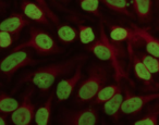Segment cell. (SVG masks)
<instances>
[{
	"label": "cell",
	"mask_w": 159,
	"mask_h": 125,
	"mask_svg": "<svg viewBox=\"0 0 159 125\" xmlns=\"http://www.w3.org/2000/svg\"><path fill=\"white\" fill-rule=\"evenodd\" d=\"M121 92V87L119 84L116 85H108L102 87L99 92H97V95L94 98L93 103L94 105H99V103H105L106 101H108L110 98H112L117 92Z\"/></svg>",
	"instance_id": "cell-19"
},
{
	"label": "cell",
	"mask_w": 159,
	"mask_h": 125,
	"mask_svg": "<svg viewBox=\"0 0 159 125\" xmlns=\"http://www.w3.org/2000/svg\"><path fill=\"white\" fill-rule=\"evenodd\" d=\"M156 1V8H157V10H158V12H159V0H155Z\"/></svg>",
	"instance_id": "cell-30"
},
{
	"label": "cell",
	"mask_w": 159,
	"mask_h": 125,
	"mask_svg": "<svg viewBox=\"0 0 159 125\" xmlns=\"http://www.w3.org/2000/svg\"><path fill=\"white\" fill-rule=\"evenodd\" d=\"M124 98H125V96H123L122 92H117L112 98H110L108 101H106L104 103V107H102L104 112L107 115L111 116V118H113L117 121L119 118V112L121 110Z\"/></svg>",
	"instance_id": "cell-16"
},
{
	"label": "cell",
	"mask_w": 159,
	"mask_h": 125,
	"mask_svg": "<svg viewBox=\"0 0 159 125\" xmlns=\"http://www.w3.org/2000/svg\"><path fill=\"white\" fill-rule=\"evenodd\" d=\"M21 10L23 14L32 21H35L43 25H49V18L36 2H32L30 0H23L21 3Z\"/></svg>",
	"instance_id": "cell-11"
},
{
	"label": "cell",
	"mask_w": 159,
	"mask_h": 125,
	"mask_svg": "<svg viewBox=\"0 0 159 125\" xmlns=\"http://www.w3.org/2000/svg\"><path fill=\"white\" fill-rule=\"evenodd\" d=\"M105 39H106L107 45L109 46L110 51H111L110 62H111V65H112L113 70H115V79H116V82H118V83H119L121 79L124 78V79H128V81L130 82L132 85H134V84H133V82L130 79V77H129L128 73L124 71L123 66H122V63L120 62V60H119V57L123 56V51L121 50V47L112 44V42L109 40V38L107 37L106 34H105Z\"/></svg>",
	"instance_id": "cell-10"
},
{
	"label": "cell",
	"mask_w": 159,
	"mask_h": 125,
	"mask_svg": "<svg viewBox=\"0 0 159 125\" xmlns=\"http://www.w3.org/2000/svg\"><path fill=\"white\" fill-rule=\"evenodd\" d=\"M158 99L159 92L147 95H133L129 90V88H125V98L122 103L121 111L122 113L128 114V115H135L142 111L144 105L154 100H158Z\"/></svg>",
	"instance_id": "cell-6"
},
{
	"label": "cell",
	"mask_w": 159,
	"mask_h": 125,
	"mask_svg": "<svg viewBox=\"0 0 159 125\" xmlns=\"http://www.w3.org/2000/svg\"><path fill=\"white\" fill-rule=\"evenodd\" d=\"M13 37L14 36L11 33H9V32L1 31L0 32V47L2 49L9 48L14 40Z\"/></svg>",
	"instance_id": "cell-27"
},
{
	"label": "cell",
	"mask_w": 159,
	"mask_h": 125,
	"mask_svg": "<svg viewBox=\"0 0 159 125\" xmlns=\"http://www.w3.org/2000/svg\"><path fill=\"white\" fill-rule=\"evenodd\" d=\"M34 89L29 87L23 96V100L16 111L12 112L11 121L16 125H29L35 118V108L32 103V95Z\"/></svg>",
	"instance_id": "cell-7"
},
{
	"label": "cell",
	"mask_w": 159,
	"mask_h": 125,
	"mask_svg": "<svg viewBox=\"0 0 159 125\" xmlns=\"http://www.w3.org/2000/svg\"><path fill=\"white\" fill-rule=\"evenodd\" d=\"M51 109H52V95L47 99V101L36 111L35 123L37 125H47L50 118Z\"/></svg>",
	"instance_id": "cell-18"
},
{
	"label": "cell",
	"mask_w": 159,
	"mask_h": 125,
	"mask_svg": "<svg viewBox=\"0 0 159 125\" xmlns=\"http://www.w3.org/2000/svg\"><path fill=\"white\" fill-rule=\"evenodd\" d=\"M141 42H143V40L137 35L134 39H131L128 42V53H129V58H130V62L132 63L133 70H134L135 76L139 79H141L149 90L159 89V84L155 83L154 78H152V73L149 72V70L146 68V65L143 63L141 58L135 55L134 50H133V46H134V45L141 44Z\"/></svg>",
	"instance_id": "cell-4"
},
{
	"label": "cell",
	"mask_w": 159,
	"mask_h": 125,
	"mask_svg": "<svg viewBox=\"0 0 159 125\" xmlns=\"http://www.w3.org/2000/svg\"><path fill=\"white\" fill-rule=\"evenodd\" d=\"M37 61L34 60L27 51H12L11 55L7 56L1 62V72L8 79H10L19 69L27 65H35Z\"/></svg>",
	"instance_id": "cell-5"
},
{
	"label": "cell",
	"mask_w": 159,
	"mask_h": 125,
	"mask_svg": "<svg viewBox=\"0 0 159 125\" xmlns=\"http://www.w3.org/2000/svg\"><path fill=\"white\" fill-rule=\"evenodd\" d=\"M58 1H61V2H66L68 0H58Z\"/></svg>",
	"instance_id": "cell-31"
},
{
	"label": "cell",
	"mask_w": 159,
	"mask_h": 125,
	"mask_svg": "<svg viewBox=\"0 0 159 125\" xmlns=\"http://www.w3.org/2000/svg\"><path fill=\"white\" fill-rule=\"evenodd\" d=\"M131 27L134 31V33L143 40L145 44L146 50L149 55L154 56V57L159 58V39L152 35L147 29L139 27L135 24H131Z\"/></svg>",
	"instance_id": "cell-14"
},
{
	"label": "cell",
	"mask_w": 159,
	"mask_h": 125,
	"mask_svg": "<svg viewBox=\"0 0 159 125\" xmlns=\"http://www.w3.org/2000/svg\"><path fill=\"white\" fill-rule=\"evenodd\" d=\"M105 27L104 24L100 23V39L96 40L93 45H89L86 47L89 51H91L95 57H97L99 60L102 61H108L111 59V51L109 46L107 45L106 39H105Z\"/></svg>",
	"instance_id": "cell-13"
},
{
	"label": "cell",
	"mask_w": 159,
	"mask_h": 125,
	"mask_svg": "<svg viewBox=\"0 0 159 125\" xmlns=\"http://www.w3.org/2000/svg\"><path fill=\"white\" fill-rule=\"evenodd\" d=\"M143 63L146 65V68L149 70L150 73H159V60L157 57H154L152 55H146V53L141 52L139 56Z\"/></svg>",
	"instance_id": "cell-26"
},
{
	"label": "cell",
	"mask_w": 159,
	"mask_h": 125,
	"mask_svg": "<svg viewBox=\"0 0 159 125\" xmlns=\"http://www.w3.org/2000/svg\"><path fill=\"white\" fill-rule=\"evenodd\" d=\"M20 103L16 99L10 97L9 95L1 92L0 95V110L2 113H10V112L16 111L19 108Z\"/></svg>",
	"instance_id": "cell-21"
},
{
	"label": "cell",
	"mask_w": 159,
	"mask_h": 125,
	"mask_svg": "<svg viewBox=\"0 0 159 125\" xmlns=\"http://www.w3.org/2000/svg\"><path fill=\"white\" fill-rule=\"evenodd\" d=\"M158 120H159V102H157V105H155L154 108H152L144 118L135 121L134 125H156L158 124Z\"/></svg>",
	"instance_id": "cell-22"
},
{
	"label": "cell",
	"mask_w": 159,
	"mask_h": 125,
	"mask_svg": "<svg viewBox=\"0 0 159 125\" xmlns=\"http://www.w3.org/2000/svg\"><path fill=\"white\" fill-rule=\"evenodd\" d=\"M99 1L102 0H79V3L83 11L102 18V14L99 12Z\"/></svg>",
	"instance_id": "cell-24"
},
{
	"label": "cell",
	"mask_w": 159,
	"mask_h": 125,
	"mask_svg": "<svg viewBox=\"0 0 159 125\" xmlns=\"http://www.w3.org/2000/svg\"><path fill=\"white\" fill-rule=\"evenodd\" d=\"M0 124H1V125L7 124V121H6V118H5V116H3V115H0Z\"/></svg>",
	"instance_id": "cell-29"
},
{
	"label": "cell",
	"mask_w": 159,
	"mask_h": 125,
	"mask_svg": "<svg viewBox=\"0 0 159 125\" xmlns=\"http://www.w3.org/2000/svg\"><path fill=\"white\" fill-rule=\"evenodd\" d=\"M25 48H32L40 56L57 55L62 49L57 45L52 37L45 31L37 27H31L30 29V39L23 44L16 46L13 51L23 50Z\"/></svg>",
	"instance_id": "cell-3"
},
{
	"label": "cell",
	"mask_w": 159,
	"mask_h": 125,
	"mask_svg": "<svg viewBox=\"0 0 159 125\" xmlns=\"http://www.w3.org/2000/svg\"><path fill=\"white\" fill-rule=\"evenodd\" d=\"M98 121V113L95 108L91 107L84 110L64 112L60 118L62 124L69 125H95Z\"/></svg>",
	"instance_id": "cell-8"
},
{
	"label": "cell",
	"mask_w": 159,
	"mask_h": 125,
	"mask_svg": "<svg viewBox=\"0 0 159 125\" xmlns=\"http://www.w3.org/2000/svg\"></svg>",
	"instance_id": "cell-32"
},
{
	"label": "cell",
	"mask_w": 159,
	"mask_h": 125,
	"mask_svg": "<svg viewBox=\"0 0 159 125\" xmlns=\"http://www.w3.org/2000/svg\"><path fill=\"white\" fill-rule=\"evenodd\" d=\"M76 25L79 27L80 31V39L82 42V44L89 45L92 42L95 40V33H94L93 29L91 26H86V25L82 24L81 22L76 21Z\"/></svg>",
	"instance_id": "cell-25"
},
{
	"label": "cell",
	"mask_w": 159,
	"mask_h": 125,
	"mask_svg": "<svg viewBox=\"0 0 159 125\" xmlns=\"http://www.w3.org/2000/svg\"><path fill=\"white\" fill-rule=\"evenodd\" d=\"M104 5L117 13L123 14L131 19H134V14L129 10L128 0H102Z\"/></svg>",
	"instance_id": "cell-20"
},
{
	"label": "cell",
	"mask_w": 159,
	"mask_h": 125,
	"mask_svg": "<svg viewBox=\"0 0 159 125\" xmlns=\"http://www.w3.org/2000/svg\"><path fill=\"white\" fill-rule=\"evenodd\" d=\"M132 6L139 22L147 23L152 21V0H132Z\"/></svg>",
	"instance_id": "cell-15"
},
{
	"label": "cell",
	"mask_w": 159,
	"mask_h": 125,
	"mask_svg": "<svg viewBox=\"0 0 159 125\" xmlns=\"http://www.w3.org/2000/svg\"><path fill=\"white\" fill-rule=\"evenodd\" d=\"M86 58L87 57L85 55H80L71 58L66 61L42 66L34 72L27 73L26 75H24L21 78L19 86L23 83H32L42 92H46L52 86V84L55 83V81L58 77L61 76V75L69 74L76 64L84 61Z\"/></svg>",
	"instance_id": "cell-1"
},
{
	"label": "cell",
	"mask_w": 159,
	"mask_h": 125,
	"mask_svg": "<svg viewBox=\"0 0 159 125\" xmlns=\"http://www.w3.org/2000/svg\"><path fill=\"white\" fill-rule=\"evenodd\" d=\"M35 2L37 3V5L39 6V7L42 8L43 10H44L45 13L47 14V16H48V18L50 19V20L52 21L55 24H58V22H59V19H58V16H56V14L53 13L52 11H51L50 8H49V6L47 5L45 0H35Z\"/></svg>",
	"instance_id": "cell-28"
},
{
	"label": "cell",
	"mask_w": 159,
	"mask_h": 125,
	"mask_svg": "<svg viewBox=\"0 0 159 125\" xmlns=\"http://www.w3.org/2000/svg\"><path fill=\"white\" fill-rule=\"evenodd\" d=\"M57 35L58 38L62 42H66V44L74 42L77 37L76 31L70 25H60L57 29Z\"/></svg>",
	"instance_id": "cell-23"
},
{
	"label": "cell",
	"mask_w": 159,
	"mask_h": 125,
	"mask_svg": "<svg viewBox=\"0 0 159 125\" xmlns=\"http://www.w3.org/2000/svg\"><path fill=\"white\" fill-rule=\"evenodd\" d=\"M27 25H30V21L26 20L23 14L12 13L9 18H7L6 20L2 21V23L0 25V29L9 32L14 37L18 38L20 32L25 26H27Z\"/></svg>",
	"instance_id": "cell-12"
},
{
	"label": "cell",
	"mask_w": 159,
	"mask_h": 125,
	"mask_svg": "<svg viewBox=\"0 0 159 125\" xmlns=\"http://www.w3.org/2000/svg\"><path fill=\"white\" fill-rule=\"evenodd\" d=\"M83 62H80L76 66V70H75V73L73 74L72 77L66 79H62L58 83L57 85V89H56V97H57L58 101H64L71 96L73 89L75 88L76 84L80 82L81 77H82V65Z\"/></svg>",
	"instance_id": "cell-9"
},
{
	"label": "cell",
	"mask_w": 159,
	"mask_h": 125,
	"mask_svg": "<svg viewBox=\"0 0 159 125\" xmlns=\"http://www.w3.org/2000/svg\"><path fill=\"white\" fill-rule=\"evenodd\" d=\"M109 29H110V38L115 42H124V40L129 42L136 37V34L134 33L133 29H126V27L120 26V25H110Z\"/></svg>",
	"instance_id": "cell-17"
},
{
	"label": "cell",
	"mask_w": 159,
	"mask_h": 125,
	"mask_svg": "<svg viewBox=\"0 0 159 125\" xmlns=\"http://www.w3.org/2000/svg\"><path fill=\"white\" fill-rule=\"evenodd\" d=\"M107 79H108L107 68L99 65V64L92 65L89 70L87 78L77 88L76 97H75L76 102H86L95 98V96L102 88Z\"/></svg>",
	"instance_id": "cell-2"
}]
</instances>
